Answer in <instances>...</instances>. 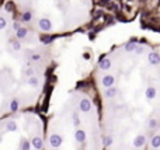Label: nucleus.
Returning a JSON list of instances; mask_svg holds the SVG:
<instances>
[{
	"instance_id": "obj_5",
	"label": "nucleus",
	"mask_w": 160,
	"mask_h": 150,
	"mask_svg": "<svg viewBox=\"0 0 160 150\" xmlns=\"http://www.w3.org/2000/svg\"><path fill=\"white\" fill-rule=\"evenodd\" d=\"M41 118L27 109L0 118V150H44Z\"/></svg>"
},
{
	"instance_id": "obj_4",
	"label": "nucleus",
	"mask_w": 160,
	"mask_h": 150,
	"mask_svg": "<svg viewBox=\"0 0 160 150\" xmlns=\"http://www.w3.org/2000/svg\"><path fill=\"white\" fill-rule=\"evenodd\" d=\"M77 108L59 114L48 125L45 150H100L97 114L87 97H77Z\"/></svg>"
},
{
	"instance_id": "obj_6",
	"label": "nucleus",
	"mask_w": 160,
	"mask_h": 150,
	"mask_svg": "<svg viewBox=\"0 0 160 150\" xmlns=\"http://www.w3.org/2000/svg\"><path fill=\"white\" fill-rule=\"evenodd\" d=\"M155 139H153V143L150 142V146H149V150H160V132L156 133Z\"/></svg>"
},
{
	"instance_id": "obj_1",
	"label": "nucleus",
	"mask_w": 160,
	"mask_h": 150,
	"mask_svg": "<svg viewBox=\"0 0 160 150\" xmlns=\"http://www.w3.org/2000/svg\"><path fill=\"white\" fill-rule=\"evenodd\" d=\"M98 84L104 101V126L132 115L138 149L145 145L146 131L160 122V56L146 45L122 46L103 59ZM115 122L107 131L117 125ZM105 131V132H107Z\"/></svg>"
},
{
	"instance_id": "obj_3",
	"label": "nucleus",
	"mask_w": 160,
	"mask_h": 150,
	"mask_svg": "<svg viewBox=\"0 0 160 150\" xmlns=\"http://www.w3.org/2000/svg\"><path fill=\"white\" fill-rule=\"evenodd\" d=\"M21 23L35 32L69 31L86 23L92 0H13Z\"/></svg>"
},
{
	"instance_id": "obj_2",
	"label": "nucleus",
	"mask_w": 160,
	"mask_h": 150,
	"mask_svg": "<svg viewBox=\"0 0 160 150\" xmlns=\"http://www.w3.org/2000/svg\"><path fill=\"white\" fill-rule=\"evenodd\" d=\"M44 74L45 56L38 34L6 6L0 11V118L35 105Z\"/></svg>"
}]
</instances>
